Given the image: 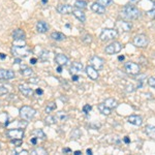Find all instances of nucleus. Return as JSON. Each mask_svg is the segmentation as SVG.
I'll list each match as a JSON object with an SVG mask.
<instances>
[{
  "instance_id": "nucleus-1",
  "label": "nucleus",
  "mask_w": 155,
  "mask_h": 155,
  "mask_svg": "<svg viewBox=\"0 0 155 155\" xmlns=\"http://www.w3.org/2000/svg\"><path fill=\"white\" fill-rule=\"evenodd\" d=\"M122 15L129 20H136L141 17V12L134 5H125L122 9Z\"/></svg>"
},
{
  "instance_id": "nucleus-2",
  "label": "nucleus",
  "mask_w": 155,
  "mask_h": 155,
  "mask_svg": "<svg viewBox=\"0 0 155 155\" xmlns=\"http://www.w3.org/2000/svg\"><path fill=\"white\" fill-rule=\"evenodd\" d=\"M12 53L16 58H25L31 54V49L28 46H14L12 48Z\"/></svg>"
},
{
  "instance_id": "nucleus-3",
  "label": "nucleus",
  "mask_w": 155,
  "mask_h": 155,
  "mask_svg": "<svg viewBox=\"0 0 155 155\" xmlns=\"http://www.w3.org/2000/svg\"><path fill=\"white\" fill-rule=\"evenodd\" d=\"M19 115L23 120L26 121H30L31 119L34 118V116L36 115V111L31 107L28 106H23L22 107H20L19 110Z\"/></svg>"
},
{
  "instance_id": "nucleus-4",
  "label": "nucleus",
  "mask_w": 155,
  "mask_h": 155,
  "mask_svg": "<svg viewBox=\"0 0 155 155\" xmlns=\"http://www.w3.org/2000/svg\"><path fill=\"white\" fill-rule=\"evenodd\" d=\"M118 34L119 33L116 29L107 28L101 31V35H99V38H101V41H112V39L116 38V37L118 36Z\"/></svg>"
},
{
  "instance_id": "nucleus-5",
  "label": "nucleus",
  "mask_w": 155,
  "mask_h": 155,
  "mask_svg": "<svg viewBox=\"0 0 155 155\" xmlns=\"http://www.w3.org/2000/svg\"><path fill=\"white\" fill-rule=\"evenodd\" d=\"M124 68H125L127 74H131V76H137L141 72V66L137 63H134V62L131 61L126 62L125 65H124Z\"/></svg>"
},
{
  "instance_id": "nucleus-6",
  "label": "nucleus",
  "mask_w": 155,
  "mask_h": 155,
  "mask_svg": "<svg viewBox=\"0 0 155 155\" xmlns=\"http://www.w3.org/2000/svg\"><path fill=\"white\" fill-rule=\"evenodd\" d=\"M25 136L24 128H11L6 131V137L9 140H15V139H19V140H23V137Z\"/></svg>"
},
{
  "instance_id": "nucleus-7",
  "label": "nucleus",
  "mask_w": 155,
  "mask_h": 155,
  "mask_svg": "<svg viewBox=\"0 0 155 155\" xmlns=\"http://www.w3.org/2000/svg\"><path fill=\"white\" fill-rule=\"evenodd\" d=\"M149 44L148 36L145 34H139L134 37V45L139 48H146Z\"/></svg>"
},
{
  "instance_id": "nucleus-8",
  "label": "nucleus",
  "mask_w": 155,
  "mask_h": 155,
  "mask_svg": "<svg viewBox=\"0 0 155 155\" xmlns=\"http://www.w3.org/2000/svg\"><path fill=\"white\" fill-rule=\"evenodd\" d=\"M89 64L91 66H93L95 69H97V71H101L104 66V60L102 59L101 57H98V56H96V55H94V56H92L91 58L89 59Z\"/></svg>"
},
{
  "instance_id": "nucleus-9",
  "label": "nucleus",
  "mask_w": 155,
  "mask_h": 155,
  "mask_svg": "<svg viewBox=\"0 0 155 155\" xmlns=\"http://www.w3.org/2000/svg\"><path fill=\"white\" fill-rule=\"evenodd\" d=\"M121 50H122V45L119 41H114L112 44H110L109 46H107L104 51H106V53L107 55H114L119 53Z\"/></svg>"
},
{
  "instance_id": "nucleus-10",
  "label": "nucleus",
  "mask_w": 155,
  "mask_h": 155,
  "mask_svg": "<svg viewBox=\"0 0 155 155\" xmlns=\"http://www.w3.org/2000/svg\"><path fill=\"white\" fill-rule=\"evenodd\" d=\"M83 68H84V66H83V64L81 63V62H72L71 63V65L69 66V69H68V71H69V74H79L80 72H82L83 71Z\"/></svg>"
},
{
  "instance_id": "nucleus-11",
  "label": "nucleus",
  "mask_w": 155,
  "mask_h": 155,
  "mask_svg": "<svg viewBox=\"0 0 155 155\" xmlns=\"http://www.w3.org/2000/svg\"><path fill=\"white\" fill-rule=\"evenodd\" d=\"M15 78V71L11 69H0V80L1 81H9Z\"/></svg>"
},
{
  "instance_id": "nucleus-12",
  "label": "nucleus",
  "mask_w": 155,
  "mask_h": 155,
  "mask_svg": "<svg viewBox=\"0 0 155 155\" xmlns=\"http://www.w3.org/2000/svg\"><path fill=\"white\" fill-rule=\"evenodd\" d=\"M85 71H86L87 76H88L91 80H93V81H96V80L98 79L99 74H98V71H97V69H95L93 66L90 65V64H89L88 66H86Z\"/></svg>"
},
{
  "instance_id": "nucleus-13",
  "label": "nucleus",
  "mask_w": 155,
  "mask_h": 155,
  "mask_svg": "<svg viewBox=\"0 0 155 155\" xmlns=\"http://www.w3.org/2000/svg\"><path fill=\"white\" fill-rule=\"evenodd\" d=\"M127 121H128V123L136 126H141L143 124V118L139 115H131L127 118Z\"/></svg>"
},
{
  "instance_id": "nucleus-14",
  "label": "nucleus",
  "mask_w": 155,
  "mask_h": 155,
  "mask_svg": "<svg viewBox=\"0 0 155 155\" xmlns=\"http://www.w3.org/2000/svg\"><path fill=\"white\" fill-rule=\"evenodd\" d=\"M19 91L26 97H31L32 94H33V90H32V88H30L29 86H27V85H25V84L19 85Z\"/></svg>"
},
{
  "instance_id": "nucleus-15",
  "label": "nucleus",
  "mask_w": 155,
  "mask_h": 155,
  "mask_svg": "<svg viewBox=\"0 0 155 155\" xmlns=\"http://www.w3.org/2000/svg\"><path fill=\"white\" fill-rule=\"evenodd\" d=\"M72 11H74L72 6L68 5V4H59L57 6V12L61 15H69L71 14Z\"/></svg>"
},
{
  "instance_id": "nucleus-16",
  "label": "nucleus",
  "mask_w": 155,
  "mask_h": 155,
  "mask_svg": "<svg viewBox=\"0 0 155 155\" xmlns=\"http://www.w3.org/2000/svg\"><path fill=\"white\" fill-rule=\"evenodd\" d=\"M55 62H56L58 65L65 66L68 63V57L65 56L64 54H57L55 56Z\"/></svg>"
},
{
  "instance_id": "nucleus-17",
  "label": "nucleus",
  "mask_w": 155,
  "mask_h": 155,
  "mask_svg": "<svg viewBox=\"0 0 155 155\" xmlns=\"http://www.w3.org/2000/svg\"><path fill=\"white\" fill-rule=\"evenodd\" d=\"M117 28L122 30V31L128 32V31H130L132 28V24L126 21H119L118 23H117Z\"/></svg>"
},
{
  "instance_id": "nucleus-18",
  "label": "nucleus",
  "mask_w": 155,
  "mask_h": 155,
  "mask_svg": "<svg viewBox=\"0 0 155 155\" xmlns=\"http://www.w3.org/2000/svg\"><path fill=\"white\" fill-rule=\"evenodd\" d=\"M12 38L15 41H24L26 38V34L22 29H15L12 31Z\"/></svg>"
},
{
  "instance_id": "nucleus-19",
  "label": "nucleus",
  "mask_w": 155,
  "mask_h": 155,
  "mask_svg": "<svg viewBox=\"0 0 155 155\" xmlns=\"http://www.w3.org/2000/svg\"><path fill=\"white\" fill-rule=\"evenodd\" d=\"M49 28H50L49 24L45 21H38L36 23V30H37V32H39V33H46V32L49 30Z\"/></svg>"
},
{
  "instance_id": "nucleus-20",
  "label": "nucleus",
  "mask_w": 155,
  "mask_h": 155,
  "mask_svg": "<svg viewBox=\"0 0 155 155\" xmlns=\"http://www.w3.org/2000/svg\"><path fill=\"white\" fill-rule=\"evenodd\" d=\"M91 9L94 12L98 14V15H104V12H106V7L101 5V4H98L97 2H94V3L92 4V5H91Z\"/></svg>"
},
{
  "instance_id": "nucleus-21",
  "label": "nucleus",
  "mask_w": 155,
  "mask_h": 155,
  "mask_svg": "<svg viewBox=\"0 0 155 155\" xmlns=\"http://www.w3.org/2000/svg\"><path fill=\"white\" fill-rule=\"evenodd\" d=\"M72 14H74V16L76 17V18L79 20V21L83 22V23H84L85 21H86V16H85L84 12L82 11V9H79V8L74 9V11H72Z\"/></svg>"
},
{
  "instance_id": "nucleus-22",
  "label": "nucleus",
  "mask_w": 155,
  "mask_h": 155,
  "mask_svg": "<svg viewBox=\"0 0 155 155\" xmlns=\"http://www.w3.org/2000/svg\"><path fill=\"white\" fill-rule=\"evenodd\" d=\"M51 38L56 41H62L65 39V35H64L63 33H61V32L55 31V32H52L51 33Z\"/></svg>"
},
{
  "instance_id": "nucleus-23",
  "label": "nucleus",
  "mask_w": 155,
  "mask_h": 155,
  "mask_svg": "<svg viewBox=\"0 0 155 155\" xmlns=\"http://www.w3.org/2000/svg\"><path fill=\"white\" fill-rule=\"evenodd\" d=\"M32 137H36L38 140H46V134L41 130V129H34L33 131L31 132Z\"/></svg>"
},
{
  "instance_id": "nucleus-24",
  "label": "nucleus",
  "mask_w": 155,
  "mask_h": 155,
  "mask_svg": "<svg viewBox=\"0 0 155 155\" xmlns=\"http://www.w3.org/2000/svg\"><path fill=\"white\" fill-rule=\"evenodd\" d=\"M145 132L149 137H151L152 140H155V126L153 125H148L145 128Z\"/></svg>"
},
{
  "instance_id": "nucleus-25",
  "label": "nucleus",
  "mask_w": 155,
  "mask_h": 155,
  "mask_svg": "<svg viewBox=\"0 0 155 155\" xmlns=\"http://www.w3.org/2000/svg\"><path fill=\"white\" fill-rule=\"evenodd\" d=\"M21 74H23L24 77H32V74H33V71H32L30 67L26 66V65H22L21 66Z\"/></svg>"
},
{
  "instance_id": "nucleus-26",
  "label": "nucleus",
  "mask_w": 155,
  "mask_h": 155,
  "mask_svg": "<svg viewBox=\"0 0 155 155\" xmlns=\"http://www.w3.org/2000/svg\"><path fill=\"white\" fill-rule=\"evenodd\" d=\"M104 104L107 107H110V109H115V107H118V102H117L116 99H114V98H107L104 101Z\"/></svg>"
},
{
  "instance_id": "nucleus-27",
  "label": "nucleus",
  "mask_w": 155,
  "mask_h": 155,
  "mask_svg": "<svg viewBox=\"0 0 155 155\" xmlns=\"http://www.w3.org/2000/svg\"><path fill=\"white\" fill-rule=\"evenodd\" d=\"M98 110L101 114L106 115V116H109V115L111 114V109L107 107L104 104H98Z\"/></svg>"
},
{
  "instance_id": "nucleus-28",
  "label": "nucleus",
  "mask_w": 155,
  "mask_h": 155,
  "mask_svg": "<svg viewBox=\"0 0 155 155\" xmlns=\"http://www.w3.org/2000/svg\"><path fill=\"white\" fill-rule=\"evenodd\" d=\"M74 6L79 9H84L87 7V2L84 1V0H77V1L74 2Z\"/></svg>"
},
{
  "instance_id": "nucleus-29",
  "label": "nucleus",
  "mask_w": 155,
  "mask_h": 155,
  "mask_svg": "<svg viewBox=\"0 0 155 155\" xmlns=\"http://www.w3.org/2000/svg\"><path fill=\"white\" fill-rule=\"evenodd\" d=\"M7 120H8V115L6 113L0 114V122H1V123H4L5 126H7L9 124V122H7Z\"/></svg>"
},
{
  "instance_id": "nucleus-30",
  "label": "nucleus",
  "mask_w": 155,
  "mask_h": 155,
  "mask_svg": "<svg viewBox=\"0 0 155 155\" xmlns=\"http://www.w3.org/2000/svg\"><path fill=\"white\" fill-rule=\"evenodd\" d=\"M56 118L60 120V121H66V120L68 119V116H67V114L64 113V112H58Z\"/></svg>"
},
{
  "instance_id": "nucleus-31",
  "label": "nucleus",
  "mask_w": 155,
  "mask_h": 155,
  "mask_svg": "<svg viewBox=\"0 0 155 155\" xmlns=\"http://www.w3.org/2000/svg\"><path fill=\"white\" fill-rule=\"evenodd\" d=\"M56 120L57 118H55L54 116H48L46 119H45V122H46V124H48V125H52V124H55L56 123Z\"/></svg>"
},
{
  "instance_id": "nucleus-32",
  "label": "nucleus",
  "mask_w": 155,
  "mask_h": 155,
  "mask_svg": "<svg viewBox=\"0 0 155 155\" xmlns=\"http://www.w3.org/2000/svg\"><path fill=\"white\" fill-rule=\"evenodd\" d=\"M54 110H56V104L55 102H49L46 107V113H51Z\"/></svg>"
},
{
  "instance_id": "nucleus-33",
  "label": "nucleus",
  "mask_w": 155,
  "mask_h": 155,
  "mask_svg": "<svg viewBox=\"0 0 155 155\" xmlns=\"http://www.w3.org/2000/svg\"><path fill=\"white\" fill-rule=\"evenodd\" d=\"M31 154H47V151L45 150L44 148H41V147H37L34 150H32L31 151Z\"/></svg>"
},
{
  "instance_id": "nucleus-34",
  "label": "nucleus",
  "mask_w": 155,
  "mask_h": 155,
  "mask_svg": "<svg viewBox=\"0 0 155 155\" xmlns=\"http://www.w3.org/2000/svg\"><path fill=\"white\" fill-rule=\"evenodd\" d=\"M96 2L98 4H101V5H102V6L107 7V6L111 5V4L113 3V0H97Z\"/></svg>"
},
{
  "instance_id": "nucleus-35",
  "label": "nucleus",
  "mask_w": 155,
  "mask_h": 155,
  "mask_svg": "<svg viewBox=\"0 0 155 155\" xmlns=\"http://www.w3.org/2000/svg\"><path fill=\"white\" fill-rule=\"evenodd\" d=\"M39 58H41V61H47V60L49 59V52L44 50L41 53V55H39Z\"/></svg>"
},
{
  "instance_id": "nucleus-36",
  "label": "nucleus",
  "mask_w": 155,
  "mask_h": 155,
  "mask_svg": "<svg viewBox=\"0 0 155 155\" xmlns=\"http://www.w3.org/2000/svg\"><path fill=\"white\" fill-rule=\"evenodd\" d=\"M7 93H8V89H7L5 86L0 85V95L3 96V95H6Z\"/></svg>"
},
{
  "instance_id": "nucleus-37",
  "label": "nucleus",
  "mask_w": 155,
  "mask_h": 155,
  "mask_svg": "<svg viewBox=\"0 0 155 155\" xmlns=\"http://www.w3.org/2000/svg\"><path fill=\"white\" fill-rule=\"evenodd\" d=\"M148 85L152 88H155V78L154 77H150L148 79Z\"/></svg>"
},
{
  "instance_id": "nucleus-38",
  "label": "nucleus",
  "mask_w": 155,
  "mask_h": 155,
  "mask_svg": "<svg viewBox=\"0 0 155 155\" xmlns=\"http://www.w3.org/2000/svg\"><path fill=\"white\" fill-rule=\"evenodd\" d=\"M80 136H81V132L79 131V129H74V130L71 132L72 139H78V137H80Z\"/></svg>"
},
{
  "instance_id": "nucleus-39",
  "label": "nucleus",
  "mask_w": 155,
  "mask_h": 155,
  "mask_svg": "<svg viewBox=\"0 0 155 155\" xmlns=\"http://www.w3.org/2000/svg\"><path fill=\"white\" fill-rule=\"evenodd\" d=\"M91 110H92V107L90 106V104H85V106L83 107V112L85 114H88Z\"/></svg>"
},
{
  "instance_id": "nucleus-40",
  "label": "nucleus",
  "mask_w": 155,
  "mask_h": 155,
  "mask_svg": "<svg viewBox=\"0 0 155 155\" xmlns=\"http://www.w3.org/2000/svg\"><path fill=\"white\" fill-rule=\"evenodd\" d=\"M83 41L86 42V44H90V42L92 41V36L89 35V34H87V35H85L83 37Z\"/></svg>"
},
{
  "instance_id": "nucleus-41",
  "label": "nucleus",
  "mask_w": 155,
  "mask_h": 155,
  "mask_svg": "<svg viewBox=\"0 0 155 155\" xmlns=\"http://www.w3.org/2000/svg\"><path fill=\"white\" fill-rule=\"evenodd\" d=\"M12 144H14L16 147H19L22 145V140H19V139H15V140H12Z\"/></svg>"
},
{
  "instance_id": "nucleus-42",
  "label": "nucleus",
  "mask_w": 155,
  "mask_h": 155,
  "mask_svg": "<svg viewBox=\"0 0 155 155\" xmlns=\"http://www.w3.org/2000/svg\"><path fill=\"white\" fill-rule=\"evenodd\" d=\"M14 153L17 155H23V154H28L29 152L27 150H15Z\"/></svg>"
},
{
  "instance_id": "nucleus-43",
  "label": "nucleus",
  "mask_w": 155,
  "mask_h": 155,
  "mask_svg": "<svg viewBox=\"0 0 155 155\" xmlns=\"http://www.w3.org/2000/svg\"><path fill=\"white\" fill-rule=\"evenodd\" d=\"M147 14H148L150 17H152V18L155 19V3H154L153 7H152V9H150V11L147 12Z\"/></svg>"
},
{
  "instance_id": "nucleus-44",
  "label": "nucleus",
  "mask_w": 155,
  "mask_h": 155,
  "mask_svg": "<svg viewBox=\"0 0 155 155\" xmlns=\"http://www.w3.org/2000/svg\"><path fill=\"white\" fill-rule=\"evenodd\" d=\"M29 82H30V83H32V84H37L39 82V79H38V78H32V79L29 80Z\"/></svg>"
},
{
  "instance_id": "nucleus-45",
  "label": "nucleus",
  "mask_w": 155,
  "mask_h": 155,
  "mask_svg": "<svg viewBox=\"0 0 155 155\" xmlns=\"http://www.w3.org/2000/svg\"><path fill=\"white\" fill-rule=\"evenodd\" d=\"M37 140H38V139H37L36 137H32L31 140H30V143L33 144V145H36L37 144Z\"/></svg>"
},
{
  "instance_id": "nucleus-46",
  "label": "nucleus",
  "mask_w": 155,
  "mask_h": 155,
  "mask_svg": "<svg viewBox=\"0 0 155 155\" xmlns=\"http://www.w3.org/2000/svg\"><path fill=\"white\" fill-rule=\"evenodd\" d=\"M78 80H79V77H78L77 74H72V81H74V82H77Z\"/></svg>"
},
{
  "instance_id": "nucleus-47",
  "label": "nucleus",
  "mask_w": 155,
  "mask_h": 155,
  "mask_svg": "<svg viewBox=\"0 0 155 155\" xmlns=\"http://www.w3.org/2000/svg\"><path fill=\"white\" fill-rule=\"evenodd\" d=\"M123 141H124V143H126V144H128L129 142H130V140H129V137H125L123 139Z\"/></svg>"
},
{
  "instance_id": "nucleus-48",
  "label": "nucleus",
  "mask_w": 155,
  "mask_h": 155,
  "mask_svg": "<svg viewBox=\"0 0 155 155\" xmlns=\"http://www.w3.org/2000/svg\"><path fill=\"white\" fill-rule=\"evenodd\" d=\"M36 93L38 94V95H41V94L44 93V91H42L41 89H37V90H36Z\"/></svg>"
},
{
  "instance_id": "nucleus-49",
  "label": "nucleus",
  "mask_w": 155,
  "mask_h": 155,
  "mask_svg": "<svg viewBox=\"0 0 155 155\" xmlns=\"http://www.w3.org/2000/svg\"><path fill=\"white\" fill-rule=\"evenodd\" d=\"M21 59L22 58H16V59H15V63H17V64L21 63Z\"/></svg>"
},
{
  "instance_id": "nucleus-50",
  "label": "nucleus",
  "mask_w": 155,
  "mask_h": 155,
  "mask_svg": "<svg viewBox=\"0 0 155 155\" xmlns=\"http://www.w3.org/2000/svg\"><path fill=\"white\" fill-rule=\"evenodd\" d=\"M57 71H58L59 74H61L62 72V66L61 65H58V67H57Z\"/></svg>"
},
{
  "instance_id": "nucleus-51",
  "label": "nucleus",
  "mask_w": 155,
  "mask_h": 155,
  "mask_svg": "<svg viewBox=\"0 0 155 155\" xmlns=\"http://www.w3.org/2000/svg\"><path fill=\"white\" fill-rule=\"evenodd\" d=\"M30 63H31V64H35L36 63V59L35 58H32L31 60H30Z\"/></svg>"
},
{
  "instance_id": "nucleus-52",
  "label": "nucleus",
  "mask_w": 155,
  "mask_h": 155,
  "mask_svg": "<svg viewBox=\"0 0 155 155\" xmlns=\"http://www.w3.org/2000/svg\"><path fill=\"white\" fill-rule=\"evenodd\" d=\"M5 55H4L3 53H0V58H1V59H5Z\"/></svg>"
},
{
  "instance_id": "nucleus-53",
  "label": "nucleus",
  "mask_w": 155,
  "mask_h": 155,
  "mask_svg": "<svg viewBox=\"0 0 155 155\" xmlns=\"http://www.w3.org/2000/svg\"><path fill=\"white\" fill-rule=\"evenodd\" d=\"M63 152H66V153H67V152H71V149H69V148H65V149H63Z\"/></svg>"
},
{
  "instance_id": "nucleus-54",
  "label": "nucleus",
  "mask_w": 155,
  "mask_h": 155,
  "mask_svg": "<svg viewBox=\"0 0 155 155\" xmlns=\"http://www.w3.org/2000/svg\"><path fill=\"white\" fill-rule=\"evenodd\" d=\"M124 58H125V57H124V56H119V60H120V61H123V60H124Z\"/></svg>"
},
{
  "instance_id": "nucleus-55",
  "label": "nucleus",
  "mask_w": 155,
  "mask_h": 155,
  "mask_svg": "<svg viewBox=\"0 0 155 155\" xmlns=\"http://www.w3.org/2000/svg\"><path fill=\"white\" fill-rule=\"evenodd\" d=\"M87 153H88V154H92V150L91 149H88V150H87Z\"/></svg>"
},
{
  "instance_id": "nucleus-56",
  "label": "nucleus",
  "mask_w": 155,
  "mask_h": 155,
  "mask_svg": "<svg viewBox=\"0 0 155 155\" xmlns=\"http://www.w3.org/2000/svg\"><path fill=\"white\" fill-rule=\"evenodd\" d=\"M74 154H76V155H79V154H82V153H81V151H76V152H74Z\"/></svg>"
},
{
  "instance_id": "nucleus-57",
  "label": "nucleus",
  "mask_w": 155,
  "mask_h": 155,
  "mask_svg": "<svg viewBox=\"0 0 155 155\" xmlns=\"http://www.w3.org/2000/svg\"><path fill=\"white\" fill-rule=\"evenodd\" d=\"M41 2H42V4H46L47 2H48V0H41Z\"/></svg>"
},
{
  "instance_id": "nucleus-58",
  "label": "nucleus",
  "mask_w": 155,
  "mask_h": 155,
  "mask_svg": "<svg viewBox=\"0 0 155 155\" xmlns=\"http://www.w3.org/2000/svg\"><path fill=\"white\" fill-rule=\"evenodd\" d=\"M150 1H152L153 3H155V0H150Z\"/></svg>"
}]
</instances>
